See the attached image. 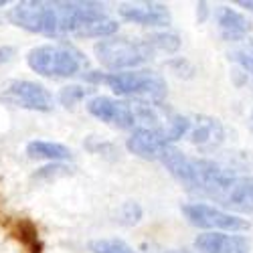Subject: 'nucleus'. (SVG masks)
Here are the masks:
<instances>
[{
    "mask_svg": "<svg viewBox=\"0 0 253 253\" xmlns=\"http://www.w3.org/2000/svg\"><path fill=\"white\" fill-rule=\"evenodd\" d=\"M87 93H89V89L81 87V85H67L59 91V101H61V105H65V108H73V105L85 99Z\"/></svg>",
    "mask_w": 253,
    "mask_h": 253,
    "instance_id": "21",
    "label": "nucleus"
},
{
    "mask_svg": "<svg viewBox=\"0 0 253 253\" xmlns=\"http://www.w3.org/2000/svg\"><path fill=\"white\" fill-rule=\"evenodd\" d=\"M215 20H217V27H219L221 37L225 41H229V43L243 41L251 33V20L243 12H239L235 8L217 6L215 8Z\"/></svg>",
    "mask_w": 253,
    "mask_h": 253,
    "instance_id": "13",
    "label": "nucleus"
},
{
    "mask_svg": "<svg viewBox=\"0 0 253 253\" xmlns=\"http://www.w3.org/2000/svg\"><path fill=\"white\" fill-rule=\"evenodd\" d=\"M168 146H172V144H168L164 128L162 130L136 128L130 134V138L126 140V148L144 160H160V156L164 154Z\"/></svg>",
    "mask_w": 253,
    "mask_h": 253,
    "instance_id": "10",
    "label": "nucleus"
},
{
    "mask_svg": "<svg viewBox=\"0 0 253 253\" xmlns=\"http://www.w3.org/2000/svg\"><path fill=\"white\" fill-rule=\"evenodd\" d=\"M0 101L14 108H23L31 112H51L53 95L51 91L37 81L29 79H10L0 85Z\"/></svg>",
    "mask_w": 253,
    "mask_h": 253,
    "instance_id": "7",
    "label": "nucleus"
},
{
    "mask_svg": "<svg viewBox=\"0 0 253 253\" xmlns=\"http://www.w3.org/2000/svg\"><path fill=\"white\" fill-rule=\"evenodd\" d=\"M87 112L93 118L114 126L118 130H136L138 128L132 105L126 101H120V99H114V97H108V95H95L93 99H89Z\"/></svg>",
    "mask_w": 253,
    "mask_h": 253,
    "instance_id": "8",
    "label": "nucleus"
},
{
    "mask_svg": "<svg viewBox=\"0 0 253 253\" xmlns=\"http://www.w3.org/2000/svg\"><path fill=\"white\" fill-rule=\"evenodd\" d=\"M223 205L241 215H253V176H239L225 193Z\"/></svg>",
    "mask_w": 253,
    "mask_h": 253,
    "instance_id": "14",
    "label": "nucleus"
},
{
    "mask_svg": "<svg viewBox=\"0 0 253 253\" xmlns=\"http://www.w3.org/2000/svg\"><path fill=\"white\" fill-rule=\"evenodd\" d=\"M166 65H168V69H170L176 77H182V79H191L197 73L195 65L188 59H184V57H174V59L168 61Z\"/></svg>",
    "mask_w": 253,
    "mask_h": 253,
    "instance_id": "22",
    "label": "nucleus"
},
{
    "mask_svg": "<svg viewBox=\"0 0 253 253\" xmlns=\"http://www.w3.org/2000/svg\"><path fill=\"white\" fill-rule=\"evenodd\" d=\"M197 8L201 10V23H203V20H205V14H207V2H201V4H197Z\"/></svg>",
    "mask_w": 253,
    "mask_h": 253,
    "instance_id": "26",
    "label": "nucleus"
},
{
    "mask_svg": "<svg viewBox=\"0 0 253 253\" xmlns=\"http://www.w3.org/2000/svg\"><path fill=\"white\" fill-rule=\"evenodd\" d=\"M188 140L199 150L211 152L219 148L225 140V128L221 120L213 116H197L191 122V132H188Z\"/></svg>",
    "mask_w": 253,
    "mask_h": 253,
    "instance_id": "11",
    "label": "nucleus"
},
{
    "mask_svg": "<svg viewBox=\"0 0 253 253\" xmlns=\"http://www.w3.org/2000/svg\"><path fill=\"white\" fill-rule=\"evenodd\" d=\"M188 132H191V120H188L186 116H178V114L170 116V120H168L166 126H164V134H166L168 144L178 142Z\"/></svg>",
    "mask_w": 253,
    "mask_h": 253,
    "instance_id": "18",
    "label": "nucleus"
},
{
    "mask_svg": "<svg viewBox=\"0 0 253 253\" xmlns=\"http://www.w3.org/2000/svg\"><path fill=\"white\" fill-rule=\"evenodd\" d=\"M146 43L154 53H176L180 49V37L174 33H154L146 37Z\"/></svg>",
    "mask_w": 253,
    "mask_h": 253,
    "instance_id": "16",
    "label": "nucleus"
},
{
    "mask_svg": "<svg viewBox=\"0 0 253 253\" xmlns=\"http://www.w3.org/2000/svg\"><path fill=\"white\" fill-rule=\"evenodd\" d=\"M14 47L10 45H4V47H0V65H4V63H10L12 57H14Z\"/></svg>",
    "mask_w": 253,
    "mask_h": 253,
    "instance_id": "24",
    "label": "nucleus"
},
{
    "mask_svg": "<svg viewBox=\"0 0 253 253\" xmlns=\"http://www.w3.org/2000/svg\"><path fill=\"white\" fill-rule=\"evenodd\" d=\"M195 249L199 253H251V243L237 233H201Z\"/></svg>",
    "mask_w": 253,
    "mask_h": 253,
    "instance_id": "12",
    "label": "nucleus"
},
{
    "mask_svg": "<svg viewBox=\"0 0 253 253\" xmlns=\"http://www.w3.org/2000/svg\"><path fill=\"white\" fill-rule=\"evenodd\" d=\"M239 6H243V8H247V10H251V12H253V0H241Z\"/></svg>",
    "mask_w": 253,
    "mask_h": 253,
    "instance_id": "27",
    "label": "nucleus"
},
{
    "mask_svg": "<svg viewBox=\"0 0 253 253\" xmlns=\"http://www.w3.org/2000/svg\"><path fill=\"white\" fill-rule=\"evenodd\" d=\"M27 154L33 160H49V162H63L71 160V150L65 144L49 142V140H33L27 144Z\"/></svg>",
    "mask_w": 253,
    "mask_h": 253,
    "instance_id": "15",
    "label": "nucleus"
},
{
    "mask_svg": "<svg viewBox=\"0 0 253 253\" xmlns=\"http://www.w3.org/2000/svg\"><path fill=\"white\" fill-rule=\"evenodd\" d=\"M27 63L35 73L43 77H73L85 65L83 55L75 47L65 43L39 45L31 49L27 55Z\"/></svg>",
    "mask_w": 253,
    "mask_h": 253,
    "instance_id": "4",
    "label": "nucleus"
},
{
    "mask_svg": "<svg viewBox=\"0 0 253 253\" xmlns=\"http://www.w3.org/2000/svg\"><path fill=\"white\" fill-rule=\"evenodd\" d=\"M162 253H182V251H178V249H168V251H162Z\"/></svg>",
    "mask_w": 253,
    "mask_h": 253,
    "instance_id": "29",
    "label": "nucleus"
},
{
    "mask_svg": "<svg viewBox=\"0 0 253 253\" xmlns=\"http://www.w3.org/2000/svg\"><path fill=\"white\" fill-rule=\"evenodd\" d=\"M180 211L188 223L199 229H207V233H243L251 229V223L241 215L207 203H186Z\"/></svg>",
    "mask_w": 253,
    "mask_h": 253,
    "instance_id": "6",
    "label": "nucleus"
},
{
    "mask_svg": "<svg viewBox=\"0 0 253 253\" xmlns=\"http://www.w3.org/2000/svg\"><path fill=\"white\" fill-rule=\"evenodd\" d=\"M231 77H233V81H235V85H237V87H241L243 83H247V79H249V75H247L243 69H239V67L231 71Z\"/></svg>",
    "mask_w": 253,
    "mask_h": 253,
    "instance_id": "25",
    "label": "nucleus"
},
{
    "mask_svg": "<svg viewBox=\"0 0 253 253\" xmlns=\"http://www.w3.org/2000/svg\"><path fill=\"white\" fill-rule=\"evenodd\" d=\"M2 4H4V0H0V6H2Z\"/></svg>",
    "mask_w": 253,
    "mask_h": 253,
    "instance_id": "30",
    "label": "nucleus"
},
{
    "mask_svg": "<svg viewBox=\"0 0 253 253\" xmlns=\"http://www.w3.org/2000/svg\"><path fill=\"white\" fill-rule=\"evenodd\" d=\"M89 251L91 253H136L134 247H130L124 239L118 237H101L89 241Z\"/></svg>",
    "mask_w": 253,
    "mask_h": 253,
    "instance_id": "17",
    "label": "nucleus"
},
{
    "mask_svg": "<svg viewBox=\"0 0 253 253\" xmlns=\"http://www.w3.org/2000/svg\"><path fill=\"white\" fill-rule=\"evenodd\" d=\"M61 33L79 39H110L118 33V20L99 2H57Z\"/></svg>",
    "mask_w": 253,
    "mask_h": 253,
    "instance_id": "1",
    "label": "nucleus"
},
{
    "mask_svg": "<svg viewBox=\"0 0 253 253\" xmlns=\"http://www.w3.org/2000/svg\"><path fill=\"white\" fill-rule=\"evenodd\" d=\"M118 12L124 20L142 27H166L170 23V12L162 2H126Z\"/></svg>",
    "mask_w": 253,
    "mask_h": 253,
    "instance_id": "9",
    "label": "nucleus"
},
{
    "mask_svg": "<svg viewBox=\"0 0 253 253\" xmlns=\"http://www.w3.org/2000/svg\"><path fill=\"white\" fill-rule=\"evenodd\" d=\"M69 172V168L65 164H61V162H51L49 166H43V168H39L35 178H45V180H51V178H57V176H63V174H67Z\"/></svg>",
    "mask_w": 253,
    "mask_h": 253,
    "instance_id": "23",
    "label": "nucleus"
},
{
    "mask_svg": "<svg viewBox=\"0 0 253 253\" xmlns=\"http://www.w3.org/2000/svg\"><path fill=\"white\" fill-rule=\"evenodd\" d=\"M8 20L35 35L45 37H59L61 33V18L57 2H43V0H23L16 2L8 10Z\"/></svg>",
    "mask_w": 253,
    "mask_h": 253,
    "instance_id": "5",
    "label": "nucleus"
},
{
    "mask_svg": "<svg viewBox=\"0 0 253 253\" xmlns=\"http://www.w3.org/2000/svg\"><path fill=\"white\" fill-rule=\"evenodd\" d=\"M229 59L237 63V67L243 69L249 77H253V41H247V43L239 49H235L233 53H229Z\"/></svg>",
    "mask_w": 253,
    "mask_h": 253,
    "instance_id": "20",
    "label": "nucleus"
},
{
    "mask_svg": "<svg viewBox=\"0 0 253 253\" xmlns=\"http://www.w3.org/2000/svg\"><path fill=\"white\" fill-rule=\"evenodd\" d=\"M144 217V209L140 207V203L136 201H126L120 205L118 209V223L126 225V227H134L142 221Z\"/></svg>",
    "mask_w": 253,
    "mask_h": 253,
    "instance_id": "19",
    "label": "nucleus"
},
{
    "mask_svg": "<svg viewBox=\"0 0 253 253\" xmlns=\"http://www.w3.org/2000/svg\"><path fill=\"white\" fill-rule=\"evenodd\" d=\"M247 126H249V130L253 132V110H251V114H249V120H247Z\"/></svg>",
    "mask_w": 253,
    "mask_h": 253,
    "instance_id": "28",
    "label": "nucleus"
},
{
    "mask_svg": "<svg viewBox=\"0 0 253 253\" xmlns=\"http://www.w3.org/2000/svg\"><path fill=\"white\" fill-rule=\"evenodd\" d=\"M85 79L91 83H105L114 93L136 97L138 101L162 105L166 99V81L148 69H134V71H120V73H85Z\"/></svg>",
    "mask_w": 253,
    "mask_h": 253,
    "instance_id": "2",
    "label": "nucleus"
},
{
    "mask_svg": "<svg viewBox=\"0 0 253 253\" xmlns=\"http://www.w3.org/2000/svg\"><path fill=\"white\" fill-rule=\"evenodd\" d=\"M97 61L112 73L134 71L136 67L150 61L156 53L146 43V39H128V37H110L101 39L93 45Z\"/></svg>",
    "mask_w": 253,
    "mask_h": 253,
    "instance_id": "3",
    "label": "nucleus"
}]
</instances>
